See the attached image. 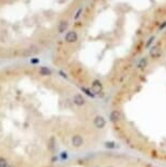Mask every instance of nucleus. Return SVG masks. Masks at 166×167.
Listing matches in <instances>:
<instances>
[{
  "label": "nucleus",
  "mask_w": 166,
  "mask_h": 167,
  "mask_svg": "<svg viewBox=\"0 0 166 167\" xmlns=\"http://www.w3.org/2000/svg\"><path fill=\"white\" fill-rule=\"evenodd\" d=\"M64 39H66L67 43H70V44H71V43H76L77 40H78V34H77V32H74V31H70L66 34Z\"/></svg>",
  "instance_id": "f257e3e1"
},
{
  "label": "nucleus",
  "mask_w": 166,
  "mask_h": 167,
  "mask_svg": "<svg viewBox=\"0 0 166 167\" xmlns=\"http://www.w3.org/2000/svg\"><path fill=\"white\" fill-rule=\"evenodd\" d=\"M67 28H68V22L61 21L59 23V25H58V32H59V33H64V32H66Z\"/></svg>",
  "instance_id": "f03ea898"
},
{
  "label": "nucleus",
  "mask_w": 166,
  "mask_h": 167,
  "mask_svg": "<svg viewBox=\"0 0 166 167\" xmlns=\"http://www.w3.org/2000/svg\"><path fill=\"white\" fill-rule=\"evenodd\" d=\"M39 74L40 75H50L51 74V71L47 68V67H40L39 68Z\"/></svg>",
  "instance_id": "7ed1b4c3"
},
{
  "label": "nucleus",
  "mask_w": 166,
  "mask_h": 167,
  "mask_svg": "<svg viewBox=\"0 0 166 167\" xmlns=\"http://www.w3.org/2000/svg\"><path fill=\"white\" fill-rule=\"evenodd\" d=\"M7 164V160L5 157H0V167H5Z\"/></svg>",
  "instance_id": "20e7f679"
},
{
  "label": "nucleus",
  "mask_w": 166,
  "mask_h": 167,
  "mask_svg": "<svg viewBox=\"0 0 166 167\" xmlns=\"http://www.w3.org/2000/svg\"><path fill=\"white\" fill-rule=\"evenodd\" d=\"M82 8H80V9H79L78 10V12H77V14H76V15H74V20H77V19H79V18H80V15H81V12H82Z\"/></svg>",
  "instance_id": "39448f33"
},
{
  "label": "nucleus",
  "mask_w": 166,
  "mask_h": 167,
  "mask_svg": "<svg viewBox=\"0 0 166 167\" xmlns=\"http://www.w3.org/2000/svg\"><path fill=\"white\" fill-rule=\"evenodd\" d=\"M165 26H166V22H164L163 24H161V25H160V28H161V30H163Z\"/></svg>",
  "instance_id": "423d86ee"
},
{
  "label": "nucleus",
  "mask_w": 166,
  "mask_h": 167,
  "mask_svg": "<svg viewBox=\"0 0 166 167\" xmlns=\"http://www.w3.org/2000/svg\"><path fill=\"white\" fill-rule=\"evenodd\" d=\"M31 62H32V64H37V62H38V59H32Z\"/></svg>",
  "instance_id": "0eeeda50"
},
{
  "label": "nucleus",
  "mask_w": 166,
  "mask_h": 167,
  "mask_svg": "<svg viewBox=\"0 0 166 167\" xmlns=\"http://www.w3.org/2000/svg\"><path fill=\"white\" fill-rule=\"evenodd\" d=\"M5 167H13V166H12V165H10V164H7Z\"/></svg>",
  "instance_id": "6e6552de"
}]
</instances>
